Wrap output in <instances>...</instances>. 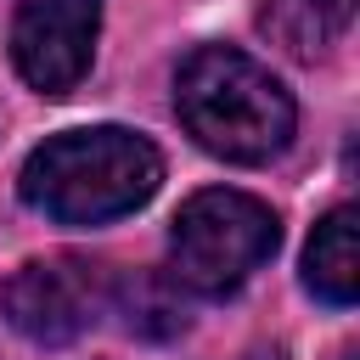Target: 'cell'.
<instances>
[{
  "mask_svg": "<svg viewBox=\"0 0 360 360\" xmlns=\"http://www.w3.org/2000/svg\"><path fill=\"white\" fill-rule=\"evenodd\" d=\"M163 180V158L146 135L101 124V129H68L28 152L22 163V202L39 208L56 225H107L118 214H135Z\"/></svg>",
  "mask_w": 360,
  "mask_h": 360,
  "instance_id": "1",
  "label": "cell"
},
{
  "mask_svg": "<svg viewBox=\"0 0 360 360\" xmlns=\"http://www.w3.org/2000/svg\"><path fill=\"white\" fill-rule=\"evenodd\" d=\"M174 112L197 135V146L231 163H270L276 152H287L298 124L287 84L236 45H202L180 62Z\"/></svg>",
  "mask_w": 360,
  "mask_h": 360,
  "instance_id": "2",
  "label": "cell"
},
{
  "mask_svg": "<svg viewBox=\"0 0 360 360\" xmlns=\"http://www.w3.org/2000/svg\"><path fill=\"white\" fill-rule=\"evenodd\" d=\"M276 236H281L276 214L259 197L208 186V191H197L174 214V231H169V281L219 298V292L242 287L276 253Z\"/></svg>",
  "mask_w": 360,
  "mask_h": 360,
  "instance_id": "3",
  "label": "cell"
},
{
  "mask_svg": "<svg viewBox=\"0 0 360 360\" xmlns=\"http://www.w3.org/2000/svg\"><path fill=\"white\" fill-rule=\"evenodd\" d=\"M107 298H112L107 270L62 253V259H28L22 270H11L0 287V315L34 343H73L101 315Z\"/></svg>",
  "mask_w": 360,
  "mask_h": 360,
  "instance_id": "4",
  "label": "cell"
},
{
  "mask_svg": "<svg viewBox=\"0 0 360 360\" xmlns=\"http://www.w3.org/2000/svg\"><path fill=\"white\" fill-rule=\"evenodd\" d=\"M101 0H22L11 17V62L39 96H68L96 56Z\"/></svg>",
  "mask_w": 360,
  "mask_h": 360,
  "instance_id": "5",
  "label": "cell"
},
{
  "mask_svg": "<svg viewBox=\"0 0 360 360\" xmlns=\"http://www.w3.org/2000/svg\"><path fill=\"white\" fill-rule=\"evenodd\" d=\"M304 287H309L315 298L338 304V309L354 304V292H360L354 208H332V214L315 225V236H309V248H304Z\"/></svg>",
  "mask_w": 360,
  "mask_h": 360,
  "instance_id": "6",
  "label": "cell"
},
{
  "mask_svg": "<svg viewBox=\"0 0 360 360\" xmlns=\"http://www.w3.org/2000/svg\"><path fill=\"white\" fill-rule=\"evenodd\" d=\"M354 17V0H264L259 6V28L287 45L292 56H321L343 39Z\"/></svg>",
  "mask_w": 360,
  "mask_h": 360,
  "instance_id": "7",
  "label": "cell"
},
{
  "mask_svg": "<svg viewBox=\"0 0 360 360\" xmlns=\"http://www.w3.org/2000/svg\"><path fill=\"white\" fill-rule=\"evenodd\" d=\"M112 298L124 304V326L135 338H174V332H186V304H180V292H174L169 276H146L141 270Z\"/></svg>",
  "mask_w": 360,
  "mask_h": 360,
  "instance_id": "8",
  "label": "cell"
},
{
  "mask_svg": "<svg viewBox=\"0 0 360 360\" xmlns=\"http://www.w3.org/2000/svg\"><path fill=\"white\" fill-rule=\"evenodd\" d=\"M343 360H354V354H343Z\"/></svg>",
  "mask_w": 360,
  "mask_h": 360,
  "instance_id": "9",
  "label": "cell"
}]
</instances>
